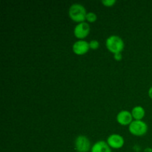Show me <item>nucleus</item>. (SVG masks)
<instances>
[{
	"instance_id": "1",
	"label": "nucleus",
	"mask_w": 152,
	"mask_h": 152,
	"mask_svg": "<svg viewBox=\"0 0 152 152\" xmlns=\"http://www.w3.org/2000/svg\"><path fill=\"white\" fill-rule=\"evenodd\" d=\"M70 18L77 22H84L86 19V10L83 5L80 4H74L70 7L68 11Z\"/></svg>"
},
{
	"instance_id": "2",
	"label": "nucleus",
	"mask_w": 152,
	"mask_h": 152,
	"mask_svg": "<svg viewBox=\"0 0 152 152\" xmlns=\"http://www.w3.org/2000/svg\"><path fill=\"white\" fill-rule=\"evenodd\" d=\"M105 45L108 50L113 53H121L125 47L124 42L120 37L116 35L110 36L105 42Z\"/></svg>"
},
{
	"instance_id": "3",
	"label": "nucleus",
	"mask_w": 152,
	"mask_h": 152,
	"mask_svg": "<svg viewBox=\"0 0 152 152\" xmlns=\"http://www.w3.org/2000/svg\"><path fill=\"white\" fill-rule=\"evenodd\" d=\"M129 132L135 136H142L148 132V126L142 120H134L129 125Z\"/></svg>"
},
{
	"instance_id": "4",
	"label": "nucleus",
	"mask_w": 152,
	"mask_h": 152,
	"mask_svg": "<svg viewBox=\"0 0 152 152\" xmlns=\"http://www.w3.org/2000/svg\"><path fill=\"white\" fill-rule=\"evenodd\" d=\"M75 148L78 152H88L91 148L90 140L87 137L80 135L75 140Z\"/></svg>"
},
{
	"instance_id": "5",
	"label": "nucleus",
	"mask_w": 152,
	"mask_h": 152,
	"mask_svg": "<svg viewBox=\"0 0 152 152\" xmlns=\"http://www.w3.org/2000/svg\"><path fill=\"white\" fill-rule=\"evenodd\" d=\"M89 33H90V25L85 22L79 23L78 25H76L74 31V36L80 39L86 38L88 35Z\"/></svg>"
},
{
	"instance_id": "6",
	"label": "nucleus",
	"mask_w": 152,
	"mask_h": 152,
	"mask_svg": "<svg viewBox=\"0 0 152 152\" xmlns=\"http://www.w3.org/2000/svg\"><path fill=\"white\" fill-rule=\"evenodd\" d=\"M124 139L122 136L119 134H114L110 135L107 139V143L111 148L118 149V148H122L124 145Z\"/></svg>"
},
{
	"instance_id": "7",
	"label": "nucleus",
	"mask_w": 152,
	"mask_h": 152,
	"mask_svg": "<svg viewBox=\"0 0 152 152\" xmlns=\"http://www.w3.org/2000/svg\"><path fill=\"white\" fill-rule=\"evenodd\" d=\"M89 43L84 40H79L73 45V51L77 55H84L89 50Z\"/></svg>"
},
{
	"instance_id": "8",
	"label": "nucleus",
	"mask_w": 152,
	"mask_h": 152,
	"mask_svg": "<svg viewBox=\"0 0 152 152\" xmlns=\"http://www.w3.org/2000/svg\"><path fill=\"white\" fill-rule=\"evenodd\" d=\"M133 117L129 111H121L117 116V121L122 126H128L132 123Z\"/></svg>"
},
{
	"instance_id": "9",
	"label": "nucleus",
	"mask_w": 152,
	"mask_h": 152,
	"mask_svg": "<svg viewBox=\"0 0 152 152\" xmlns=\"http://www.w3.org/2000/svg\"><path fill=\"white\" fill-rule=\"evenodd\" d=\"M91 152H111V150L106 142L98 141L92 146Z\"/></svg>"
},
{
	"instance_id": "10",
	"label": "nucleus",
	"mask_w": 152,
	"mask_h": 152,
	"mask_svg": "<svg viewBox=\"0 0 152 152\" xmlns=\"http://www.w3.org/2000/svg\"><path fill=\"white\" fill-rule=\"evenodd\" d=\"M145 110L142 106H136L132 109V117L135 120H141L145 117Z\"/></svg>"
},
{
	"instance_id": "11",
	"label": "nucleus",
	"mask_w": 152,
	"mask_h": 152,
	"mask_svg": "<svg viewBox=\"0 0 152 152\" xmlns=\"http://www.w3.org/2000/svg\"><path fill=\"white\" fill-rule=\"evenodd\" d=\"M96 19H97L96 15L92 12H89L86 15V20L89 22H94L96 20Z\"/></svg>"
},
{
	"instance_id": "12",
	"label": "nucleus",
	"mask_w": 152,
	"mask_h": 152,
	"mask_svg": "<svg viewBox=\"0 0 152 152\" xmlns=\"http://www.w3.org/2000/svg\"><path fill=\"white\" fill-rule=\"evenodd\" d=\"M89 46H90L91 49H93V50H96V49L99 48V43L97 40H91V41L89 42Z\"/></svg>"
},
{
	"instance_id": "13",
	"label": "nucleus",
	"mask_w": 152,
	"mask_h": 152,
	"mask_svg": "<svg viewBox=\"0 0 152 152\" xmlns=\"http://www.w3.org/2000/svg\"><path fill=\"white\" fill-rule=\"evenodd\" d=\"M117 2L116 0H103L102 1V3L106 7H111V6H114L115 4V3Z\"/></svg>"
},
{
	"instance_id": "14",
	"label": "nucleus",
	"mask_w": 152,
	"mask_h": 152,
	"mask_svg": "<svg viewBox=\"0 0 152 152\" xmlns=\"http://www.w3.org/2000/svg\"><path fill=\"white\" fill-rule=\"evenodd\" d=\"M114 59H116L117 61H120L122 59V54L120 53H115L114 56Z\"/></svg>"
},
{
	"instance_id": "15",
	"label": "nucleus",
	"mask_w": 152,
	"mask_h": 152,
	"mask_svg": "<svg viewBox=\"0 0 152 152\" xmlns=\"http://www.w3.org/2000/svg\"><path fill=\"white\" fill-rule=\"evenodd\" d=\"M148 96L151 99H152V87L150 88L149 90H148Z\"/></svg>"
}]
</instances>
